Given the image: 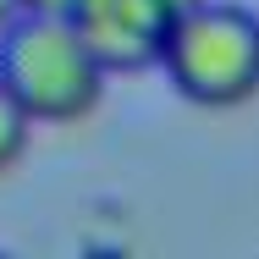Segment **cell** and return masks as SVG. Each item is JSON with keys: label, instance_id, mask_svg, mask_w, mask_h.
<instances>
[{"label": "cell", "instance_id": "cell-2", "mask_svg": "<svg viewBox=\"0 0 259 259\" xmlns=\"http://www.w3.org/2000/svg\"><path fill=\"white\" fill-rule=\"evenodd\" d=\"M165 77L177 94L209 110L243 105L259 94V17L232 0H199L177 17L165 55Z\"/></svg>", "mask_w": 259, "mask_h": 259}, {"label": "cell", "instance_id": "cell-1", "mask_svg": "<svg viewBox=\"0 0 259 259\" xmlns=\"http://www.w3.org/2000/svg\"><path fill=\"white\" fill-rule=\"evenodd\" d=\"M105 72L72 17H39L22 11L0 28V83L22 100L33 121H77L105 94Z\"/></svg>", "mask_w": 259, "mask_h": 259}, {"label": "cell", "instance_id": "cell-3", "mask_svg": "<svg viewBox=\"0 0 259 259\" xmlns=\"http://www.w3.org/2000/svg\"><path fill=\"white\" fill-rule=\"evenodd\" d=\"M188 6L199 0H83L72 11V28L105 72H144L160 66L165 39Z\"/></svg>", "mask_w": 259, "mask_h": 259}, {"label": "cell", "instance_id": "cell-4", "mask_svg": "<svg viewBox=\"0 0 259 259\" xmlns=\"http://www.w3.org/2000/svg\"><path fill=\"white\" fill-rule=\"evenodd\" d=\"M33 116L22 110V100L0 83V171H11L17 160H22V149H28V138H33Z\"/></svg>", "mask_w": 259, "mask_h": 259}, {"label": "cell", "instance_id": "cell-5", "mask_svg": "<svg viewBox=\"0 0 259 259\" xmlns=\"http://www.w3.org/2000/svg\"><path fill=\"white\" fill-rule=\"evenodd\" d=\"M83 0H22V11H39V17H72Z\"/></svg>", "mask_w": 259, "mask_h": 259}, {"label": "cell", "instance_id": "cell-6", "mask_svg": "<svg viewBox=\"0 0 259 259\" xmlns=\"http://www.w3.org/2000/svg\"><path fill=\"white\" fill-rule=\"evenodd\" d=\"M17 17H22V0H0V28L17 22Z\"/></svg>", "mask_w": 259, "mask_h": 259}]
</instances>
